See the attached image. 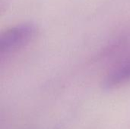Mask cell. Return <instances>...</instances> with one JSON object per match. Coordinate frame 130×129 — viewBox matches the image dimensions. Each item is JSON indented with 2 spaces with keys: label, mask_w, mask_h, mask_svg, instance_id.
<instances>
[{
  "label": "cell",
  "mask_w": 130,
  "mask_h": 129,
  "mask_svg": "<svg viewBox=\"0 0 130 129\" xmlns=\"http://www.w3.org/2000/svg\"><path fill=\"white\" fill-rule=\"evenodd\" d=\"M37 32L36 26L30 23L7 29L0 36V55L4 56L22 49L34 39Z\"/></svg>",
  "instance_id": "cell-1"
},
{
  "label": "cell",
  "mask_w": 130,
  "mask_h": 129,
  "mask_svg": "<svg viewBox=\"0 0 130 129\" xmlns=\"http://www.w3.org/2000/svg\"><path fill=\"white\" fill-rule=\"evenodd\" d=\"M130 81V59L115 67L105 78L104 86L112 89Z\"/></svg>",
  "instance_id": "cell-2"
}]
</instances>
